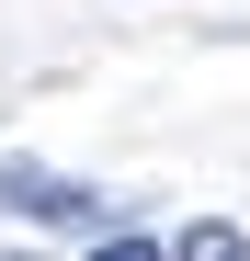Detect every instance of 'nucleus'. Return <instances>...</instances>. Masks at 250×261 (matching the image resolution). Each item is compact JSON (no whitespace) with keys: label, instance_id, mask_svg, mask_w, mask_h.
<instances>
[{"label":"nucleus","instance_id":"nucleus-1","mask_svg":"<svg viewBox=\"0 0 250 261\" xmlns=\"http://www.w3.org/2000/svg\"><path fill=\"white\" fill-rule=\"evenodd\" d=\"M0 204L34 216V227H114V204L91 182H68V170H46V159H0Z\"/></svg>","mask_w":250,"mask_h":261},{"label":"nucleus","instance_id":"nucleus-3","mask_svg":"<svg viewBox=\"0 0 250 261\" xmlns=\"http://www.w3.org/2000/svg\"><path fill=\"white\" fill-rule=\"evenodd\" d=\"M91 261H171V250H159L148 227H103V239H91Z\"/></svg>","mask_w":250,"mask_h":261},{"label":"nucleus","instance_id":"nucleus-2","mask_svg":"<svg viewBox=\"0 0 250 261\" xmlns=\"http://www.w3.org/2000/svg\"><path fill=\"white\" fill-rule=\"evenodd\" d=\"M171 261H250V239L228 227V216H193V227L171 239Z\"/></svg>","mask_w":250,"mask_h":261}]
</instances>
